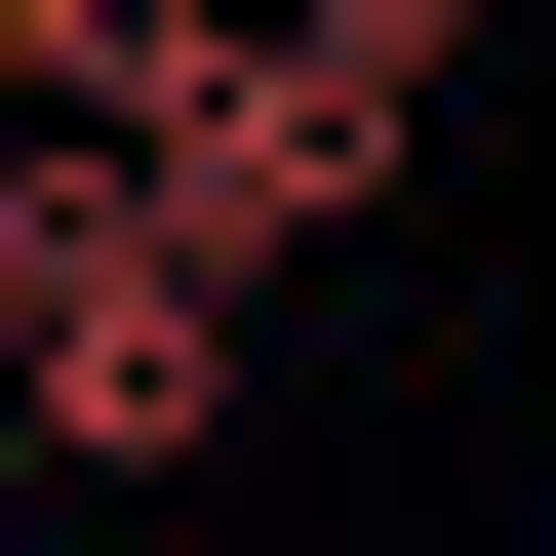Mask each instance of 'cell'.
Wrapping results in <instances>:
<instances>
[{
  "mask_svg": "<svg viewBox=\"0 0 556 556\" xmlns=\"http://www.w3.org/2000/svg\"><path fill=\"white\" fill-rule=\"evenodd\" d=\"M397 160H438V119H358V80H318V40H278V80H239V119H199V160H119V199H160V239H199V278H278V239H358V199H397Z\"/></svg>",
  "mask_w": 556,
  "mask_h": 556,
  "instance_id": "7a4b0ae2",
  "label": "cell"
},
{
  "mask_svg": "<svg viewBox=\"0 0 556 556\" xmlns=\"http://www.w3.org/2000/svg\"><path fill=\"white\" fill-rule=\"evenodd\" d=\"M517 556H556V517H517Z\"/></svg>",
  "mask_w": 556,
  "mask_h": 556,
  "instance_id": "5b68a950",
  "label": "cell"
},
{
  "mask_svg": "<svg viewBox=\"0 0 556 556\" xmlns=\"http://www.w3.org/2000/svg\"><path fill=\"white\" fill-rule=\"evenodd\" d=\"M0 477H40V438H0Z\"/></svg>",
  "mask_w": 556,
  "mask_h": 556,
  "instance_id": "277c9868",
  "label": "cell"
},
{
  "mask_svg": "<svg viewBox=\"0 0 556 556\" xmlns=\"http://www.w3.org/2000/svg\"><path fill=\"white\" fill-rule=\"evenodd\" d=\"M0 438L40 477H199L239 438V278H199L119 160H0Z\"/></svg>",
  "mask_w": 556,
  "mask_h": 556,
  "instance_id": "6da1fadb",
  "label": "cell"
},
{
  "mask_svg": "<svg viewBox=\"0 0 556 556\" xmlns=\"http://www.w3.org/2000/svg\"><path fill=\"white\" fill-rule=\"evenodd\" d=\"M278 40H318L358 119H438V80H477V0H278Z\"/></svg>",
  "mask_w": 556,
  "mask_h": 556,
  "instance_id": "3957f363",
  "label": "cell"
}]
</instances>
